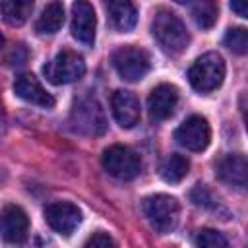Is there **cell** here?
Instances as JSON below:
<instances>
[{
  "mask_svg": "<svg viewBox=\"0 0 248 248\" xmlns=\"http://www.w3.org/2000/svg\"><path fill=\"white\" fill-rule=\"evenodd\" d=\"M151 33L159 43V46L169 54H180L190 43V33L184 21L169 10H159L155 14V19L151 23Z\"/></svg>",
  "mask_w": 248,
  "mask_h": 248,
  "instance_id": "obj_1",
  "label": "cell"
},
{
  "mask_svg": "<svg viewBox=\"0 0 248 248\" xmlns=\"http://www.w3.org/2000/svg\"><path fill=\"white\" fill-rule=\"evenodd\" d=\"M190 85L200 93H209L217 89L225 79V60L219 52L202 54L188 70Z\"/></svg>",
  "mask_w": 248,
  "mask_h": 248,
  "instance_id": "obj_2",
  "label": "cell"
},
{
  "mask_svg": "<svg viewBox=\"0 0 248 248\" xmlns=\"http://www.w3.org/2000/svg\"><path fill=\"white\" fill-rule=\"evenodd\" d=\"M70 124L76 132L85 136H101L107 130V118L93 95H83L76 99L70 114Z\"/></svg>",
  "mask_w": 248,
  "mask_h": 248,
  "instance_id": "obj_3",
  "label": "cell"
},
{
  "mask_svg": "<svg viewBox=\"0 0 248 248\" xmlns=\"http://www.w3.org/2000/svg\"><path fill=\"white\" fill-rule=\"evenodd\" d=\"M143 213L149 221V225L159 232V234H169L174 231L178 223V202L172 196L167 194H155L143 200Z\"/></svg>",
  "mask_w": 248,
  "mask_h": 248,
  "instance_id": "obj_4",
  "label": "cell"
},
{
  "mask_svg": "<svg viewBox=\"0 0 248 248\" xmlns=\"http://www.w3.org/2000/svg\"><path fill=\"white\" fill-rule=\"evenodd\" d=\"M112 66L122 79L140 81L149 72L151 58H149L147 50L134 46V45H124L112 52Z\"/></svg>",
  "mask_w": 248,
  "mask_h": 248,
  "instance_id": "obj_5",
  "label": "cell"
},
{
  "mask_svg": "<svg viewBox=\"0 0 248 248\" xmlns=\"http://www.w3.org/2000/svg\"><path fill=\"white\" fill-rule=\"evenodd\" d=\"M101 163H103V169L118 180H132L141 170V161L138 153L128 145H120V143L107 147L103 151Z\"/></svg>",
  "mask_w": 248,
  "mask_h": 248,
  "instance_id": "obj_6",
  "label": "cell"
},
{
  "mask_svg": "<svg viewBox=\"0 0 248 248\" xmlns=\"http://www.w3.org/2000/svg\"><path fill=\"white\" fill-rule=\"evenodd\" d=\"M45 78L54 85H64L78 81L85 74V60L76 50H62L58 52L46 66L43 68Z\"/></svg>",
  "mask_w": 248,
  "mask_h": 248,
  "instance_id": "obj_7",
  "label": "cell"
},
{
  "mask_svg": "<svg viewBox=\"0 0 248 248\" xmlns=\"http://www.w3.org/2000/svg\"><path fill=\"white\" fill-rule=\"evenodd\" d=\"M174 140L188 151H203L211 140L209 122L200 114H192L176 128Z\"/></svg>",
  "mask_w": 248,
  "mask_h": 248,
  "instance_id": "obj_8",
  "label": "cell"
},
{
  "mask_svg": "<svg viewBox=\"0 0 248 248\" xmlns=\"http://www.w3.org/2000/svg\"><path fill=\"white\" fill-rule=\"evenodd\" d=\"M45 221L58 234L70 236L81 223V211L70 202H54L45 207Z\"/></svg>",
  "mask_w": 248,
  "mask_h": 248,
  "instance_id": "obj_9",
  "label": "cell"
},
{
  "mask_svg": "<svg viewBox=\"0 0 248 248\" xmlns=\"http://www.w3.org/2000/svg\"><path fill=\"white\" fill-rule=\"evenodd\" d=\"M29 232V217L19 205H6L0 213V236L8 244H21Z\"/></svg>",
  "mask_w": 248,
  "mask_h": 248,
  "instance_id": "obj_10",
  "label": "cell"
},
{
  "mask_svg": "<svg viewBox=\"0 0 248 248\" xmlns=\"http://www.w3.org/2000/svg\"><path fill=\"white\" fill-rule=\"evenodd\" d=\"M97 17L89 2H76L72 6V37L83 45H93L95 41Z\"/></svg>",
  "mask_w": 248,
  "mask_h": 248,
  "instance_id": "obj_11",
  "label": "cell"
},
{
  "mask_svg": "<svg viewBox=\"0 0 248 248\" xmlns=\"http://www.w3.org/2000/svg\"><path fill=\"white\" fill-rule=\"evenodd\" d=\"M178 105V89L170 83L157 85L147 97V110L151 120H167Z\"/></svg>",
  "mask_w": 248,
  "mask_h": 248,
  "instance_id": "obj_12",
  "label": "cell"
},
{
  "mask_svg": "<svg viewBox=\"0 0 248 248\" xmlns=\"http://www.w3.org/2000/svg\"><path fill=\"white\" fill-rule=\"evenodd\" d=\"M14 91L19 99L43 107V108H52L54 107V97L41 85V81L33 74H19L14 81Z\"/></svg>",
  "mask_w": 248,
  "mask_h": 248,
  "instance_id": "obj_13",
  "label": "cell"
},
{
  "mask_svg": "<svg viewBox=\"0 0 248 248\" xmlns=\"http://www.w3.org/2000/svg\"><path fill=\"white\" fill-rule=\"evenodd\" d=\"M110 108L114 114V120L122 128H132L140 122V101L132 91L118 89L110 97Z\"/></svg>",
  "mask_w": 248,
  "mask_h": 248,
  "instance_id": "obj_14",
  "label": "cell"
},
{
  "mask_svg": "<svg viewBox=\"0 0 248 248\" xmlns=\"http://www.w3.org/2000/svg\"><path fill=\"white\" fill-rule=\"evenodd\" d=\"M246 172H248L246 157L240 153H231L217 163V176L221 182H225L229 186L244 188L246 186Z\"/></svg>",
  "mask_w": 248,
  "mask_h": 248,
  "instance_id": "obj_15",
  "label": "cell"
},
{
  "mask_svg": "<svg viewBox=\"0 0 248 248\" xmlns=\"http://www.w3.org/2000/svg\"><path fill=\"white\" fill-rule=\"evenodd\" d=\"M107 12H108V17L114 25V29L126 33V31H132L136 27V21H138V10L132 2H126V0H112L107 4Z\"/></svg>",
  "mask_w": 248,
  "mask_h": 248,
  "instance_id": "obj_16",
  "label": "cell"
},
{
  "mask_svg": "<svg viewBox=\"0 0 248 248\" xmlns=\"http://www.w3.org/2000/svg\"><path fill=\"white\" fill-rule=\"evenodd\" d=\"M64 23V6L60 2H50L39 16L35 29L41 35H54Z\"/></svg>",
  "mask_w": 248,
  "mask_h": 248,
  "instance_id": "obj_17",
  "label": "cell"
},
{
  "mask_svg": "<svg viewBox=\"0 0 248 248\" xmlns=\"http://www.w3.org/2000/svg\"><path fill=\"white\" fill-rule=\"evenodd\" d=\"M33 2L29 0H0V14L10 25H21L31 16Z\"/></svg>",
  "mask_w": 248,
  "mask_h": 248,
  "instance_id": "obj_18",
  "label": "cell"
},
{
  "mask_svg": "<svg viewBox=\"0 0 248 248\" xmlns=\"http://www.w3.org/2000/svg\"><path fill=\"white\" fill-rule=\"evenodd\" d=\"M190 170V161L184 157V155H178V153H172L170 157L165 159L163 167H161V176L165 182H170V184H176L180 182L182 178H186Z\"/></svg>",
  "mask_w": 248,
  "mask_h": 248,
  "instance_id": "obj_19",
  "label": "cell"
},
{
  "mask_svg": "<svg viewBox=\"0 0 248 248\" xmlns=\"http://www.w3.org/2000/svg\"><path fill=\"white\" fill-rule=\"evenodd\" d=\"M192 8V16L196 19V23L202 27V29H211L217 21V14H219V6L215 2H209V0H202V2H196L190 6Z\"/></svg>",
  "mask_w": 248,
  "mask_h": 248,
  "instance_id": "obj_20",
  "label": "cell"
},
{
  "mask_svg": "<svg viewBox=\"0 0 248 248\" xmlns=\"http://www.w3.org/2000/svg\"><path fill=\"white\" fill-rule=\"evenodd\" d=\"M225 45L236 54H246V50H248V31L244 27L229 29L227 35H225Z\"/></svg>",
  "mask_w": 248,
  "mask_h": 248,
  "instance_id": "obj_21",
  "label": "cell"
},
{
  "mask_svg": "<svg viewBox=\"0 0 248 248\" xmlns=\"http://www.w3.org/2000/svg\"><path fill=\"white\" fill-rule=\"evenodd\" d=\"M196 248H229V244L219 231L202 229L196 236Z\"/></svg>",
  "mask_w": 248,
  "mask_h": 248,
  "instance_id": "obj_22",
  "label": "cell"
},
{
  "mask_svg": "<svg viewBox=\"0 0 248 248\" xmlns=\"http://www.w3.org/2000/svg\"><path fill=\"white\" fill-rule=\"evenodd\" d=\"M83 248H114V242H112V238H110L108 234H105V232H95L93 236L87 238V242H85Z\"/></svg>",
  "mask_w": 248,
  "mask_h": 248,
  "instance_id": "obj_23",
  "label": "cell"
},
{
  "mask_svg": "<svg viewBox=\"0 0 248 248\" xmlns=\"http://www.w3.org/2000/svg\"><path fill=\"white\" fill-rule=\"evenodd\" d=\"M231 10L236 12L240 17H246V16H248V8H246V4H242V2H232V4H231Z\"/></svg>",
  "mask_w": 248,
  "mask_h": 248,
  "instance_id": "obj_24",
  "label": "cell"
},
{
  "mask_svg": "<svg viewBox=\"0 0 248 248\" xmlns=\"http://www.w3.org/2000/svg\"><path fill=\"white\" fill-rule=\"evenodd\" d=\"M2 45H4V37H2V33H0V48H2Z\"/></svg>",
  "mask_w": 248,
  "mask_h": 248,
  "instance_id": "obj_25",
  "label": "cell"
}]
</instances>
